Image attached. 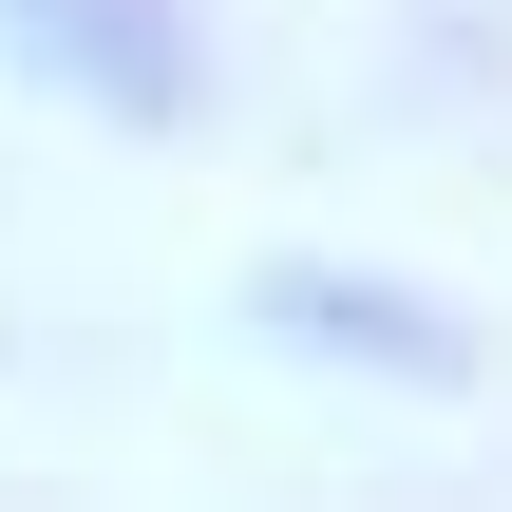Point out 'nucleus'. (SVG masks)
Wrapping results in <instances>:
<instances>
[{
  "label": "nucleus",
  "mask_w": 512,
  "mask_h": 512,
  "mask_svg": "<svg viewBox=\"0 0 512 512\" xmlns=\"http://www.w3.org/2000/svg\"><path fill=\"white\" fill-rule=\"evenodd\" d=\"M0 38H19L57 95L133 114V133L209 114V19H190V0H0Z\"/></svg>",
  "instance_id": "nucleus-1"
},
{
  "label": "nucleus",
  "mask_w": 512,
  "mask_h": 512,
  "mask_svg": "<svg viewBox=\"0 0 512 512\" xmlns=\"http://www.w3.org/2000/svg\"><path fill=\"white\" fill-rule=\"evenodd\" d=\"M247 323H304L323 361H380V380H456V361H475L437 304H399V285H342V266H266V285H247Z\"/></svg>",
  "instance_id": "nucleus-2"
}]
</instances>
